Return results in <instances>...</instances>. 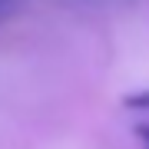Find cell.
I'll return each instance as SVG.
<instances>
[{
	"label": "cell",
	"instance_id": "6da1fadb",
	"mask_svg": "<svg viewBox=\"0 0 149 149\" xmlns=\"http://www.w3.org/2000/svg\"><path fill=\"white\" fill-rule=\"evenodd\" d=\"M123 103H126L129 109H149V90H146V93H133V96H126Z\"/></svg>",
	"mask_w": 149,
	"mask_h": 149
},
{
	"label": "cell",
	"instance_id": "3957f363",
	"mask_svg": "<svg viewBox=\"0 0 149 149\" xmlns=\"http://www.w3.org/2000/svg\"><path fill=\"white\" fill-rule=\"evenodd\" d=\"M17 3H20V0H0V17H3V13H10Z\"/></svg>",
	"mask_w": 149,
	"mask_h": 149
},
{
	"label": "cell",
	"instance_id": "7a4b0ae2",
	"mask_svg": "<svg viewBox=\"0 0 149 149\" xmlns=\"http://www.w3.org/2000/svg\"><path fill=\"white\" fill-rule=\"evenodd\" d=\"M136 136H139V143H143V149H149V123L136 126Z\"/></svg>",
	"mask_w": 149,
	"mask_h": 149
}]
</instances>
